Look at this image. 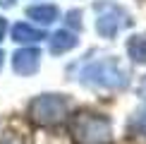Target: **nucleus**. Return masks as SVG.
I'll return each mask as SVG.
<instances>
[{
	"mask_svg": "<svg viewBox=\"0 0 146 144\" xmlns=\"http://www.w3.org/2000/svg\"><path fill=\"white\" fill-rule=\"evenodd\" d=\"M70 137L74 144H113V123L103 113L84 108L70 118Z\"/></svg>",
	"mask_w": 146,
	"mask_h": 144,
	"instance_id": "1",
	"label": "nucleus"
},
{
	"mask_svg": "<svg viewBox=\"0 0 146 144\" xmlns=\"http://www.w3.org/2000/svg\"><path fill=\"white\" fill-rule=\"evenodd\" d=\"M127 70L120 65L117 58H101L94 63H86L79 75V82L89 89H108V91H117L127 84Z\"/></svg>",
	"mask_w": 146,
	"mask_h": 144,
	"instance_id": "2",
	"label": "nucleus"
},
{
	"mask_svg": "<svg viewBox=\"0 0 146 144\" xmlns=\"http://www.w3.org/2000/svg\"><path fill=\"white\" fill-rule=\"evenodd\" d=\"M70 99L65 94H38L29 103V120L36 127H58L70 118Z\"/></svg>",
	"mask_w": 146,
	"mask_h": 144,
	"instance_id": "3",
	"label": "nucleus"
},
{
	"mask_svg": "<svg viewBox=\"0 0 146 144\" xmlns=\"http://www.w3.org/2000/svg\"><path fill=\"white\" fill-rule=\"evenodd\" d=\"M129 24V15L115 3H96V31L103 39H115L120 29Z\"/></svg>",
	"mask_w": 146,
	"mask_h": 144,
	"instance_id": "4",
	"label": "nucleus"
},
{
	"mask_svg": "<svg viewBox=\"0 0 146 144\" xmlns=\"http://www.w3.org/2000/svg\"><path fill=\"white\" fill-rule=\"evenodd\" d=\"M38 67H41V51L38 48L27 46V48L15 51V55H12V70H15V75L29 77V75H34Z\"/></svg>",
	"mask_w": 146,
	"mask_h": 144,
	"instance_id": "5",
	"label": "nucleus"
},
{
	"mask_svg": "<svg viewBox=\"0 0 146 144\" xmlns=\"http://www.w3.org/2000/svg\"><path fill=\"white\" fill-rule=\"evenodd\" d=\"M77 43H79L77 34L70 31V29H60V31H55L53 36H48V48H50L53 55H62V53L72 51Z\"/></svg>",
	"mask_w": 146,
	"mask_h": 144,
	"instance_id": "6",
	"label": "nucleus"
},
{
	"mask_svg": "<svg viewBox=\"0 0 146 144\" xmlns=\"http://www.w3.org/2000/svg\"><path fill=\"white\" fill-rule=\"evenodd\" d=\"M43 39H46L43 29H36L34 24L19 22V24L12 27V41H17V43H38Z\"/></svg>",
	"mask_w": 146,
	"mask_h": 144,
	"instance_id": "7",
	"label": "nucleus"
},
{
	"mask_svg": "<svg viewBox=\"0 0 146 144\" xmlns=\"http://www.w3.org/2000/svg\"><path fill=\"white\" fill-rule=\"evenodd\" d=\"M127 55H129L132 63H137V65H146V31L141 34H132L129 39H127Z\"/></svg>",
	"mask_w": 146,
	"mask_h": 144,
	"instance_id": "8",
	"label": "nucleus"
},
{
	"mask_svg": "<svg viewBox=\"0 0 146 144\" xmlns=\"http://www.w3.org/2000/svg\"><path fill=\"white\" fill-rule=\"evenodd\" d=\"M27 17L38 24H53L60 17V12L55 5H29L27 7Z\"/></svg>",
	"mask_w": 146,
	"mask_h": 144,
	"instance_id": "9",
	"label": "nucleus"
},
{
	"mask_svg": "<svg viewBox=\"0 0 146 144\" xmlns=\"http://www.w3.org/2000/svg\"><path fill=\"white\" fill-rule=\"evenodd\" d=\"M0 144H31L29 142V137L24 135L19 127H5V132L0 135Z\"/></svg>",
	"mask_w": 146,
	"mask_h": 144,
	"instance_id": "10",
	"label": "nucleus"
},
{
	"mask_svg": "<svg viewBox=\"0 0 146 144\" xmlns=\"http://www.w3.org/2000/svg\"><path fill=\"white\" fill-rule=\"evenodd\" d=\"M127 130L134 132V135L146 137V108H141V111H137L134 115H132V120L127 123Z\"/></svg>",
	"mask_w": 146,
	"mask_h": 144,
	"instance_id": "11",
	"label": "nucleus"
},
{
	"mask_svg": "<svg viewBox=\"0 0 146 144\" xmlns=\"http://www.w3.org/2000/svg\"><path fill=\"white\" fill-rule=\"evenodd\" d=\"M5 31H7V22H5V17H0V41L5 39Z\"/></svg>",
	"mask_w": 146,
	"mask_h": 144,
	"instance_id": "12",
	"label": "nucleus"
},
{
	"mask_svg": "<svg viewBox=\"0 0 146 144\" xmlns=\"http://www.w3.org/2000/svg\"><path fill=\"white\" fill-rule=\"evenodd\" d=\"M17 0H0V5H3V7H10V5H15Z\"/></svg>",
	"mask_w": 146,
	"mask_h": 144,
	"instance_id": "13",
	"label": "nucleus"
},
{
	"mask_svg": "<svg viewBox=\"0 0 146 144\" xmlns=\"http://www.w3.org/2000/svg\"><path fill=\"white\" fill-rule=\"evenodd\" d=\"M141 94H144V96H146V79H144V82H141Z\"/></svg>",
	"mask_w": 146,
	"mask_h": 144,
	"instance_id": "14",
	"label": "nucleus"
},
{
	"mask_svg": "<svg viewBox=\"0 0 146 144\" xmlns=\"http://www.w3.org/2000/svg\"><path fill=\"white\" fill-rule=\"evenodd\" d=\"M3 58H5V53H3V51H0V67H3Z\"/></svg>",
	"mask_w": 146,
	"mask_h": 144,
	"instance_id": "15",
	"label": "nucleus"
}]
</instances>
